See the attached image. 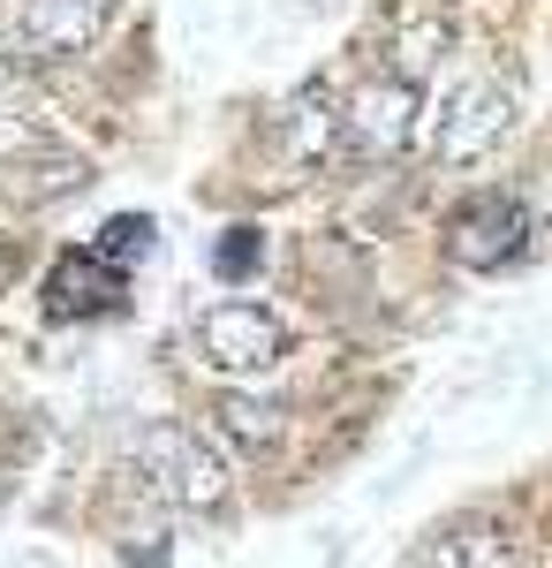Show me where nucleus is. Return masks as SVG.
I'll use <instances>...</instances> for the list:
<instances>
[{"label":"nucleus","instance_id":"1","mask_svg":"<svg viewBox=\"0 0 552 568\" xmlns=\"http://www.w3.org/2000/svg\"><path fill=\"white\" fill-rule=\"evenodd\" d=\"M129 463H136V478L144 493H160L167 508H190V516H219L227 508V463H219L213 439H197L190 425H144L136 447H129Z\"/></svg>","mask_w":552,"mask_h":568},{"label":"nucleus","instance_id":"2","mask_svg":"<svg viewBox=\"0 0 552 568\" xmlns=\"http://www.w3.org/2000/svg\"><path fill=\"white\" fill-rule=\"evenodd\" d=\"M522 251H530V205L508 197V190H477L447 220V258L469 265V273H500Z\"/></svg>","mask_w":552,"mask_h":568},{"label":"nucleus","instance_id":"3","mask_svg":"<svg viewBox=\"0 0 552 568\" xmlns=\"http://www.w3.org/2000/svg\"><path fill=\"white\" fill-rule=\"evenodd\" d=\"M417 114H425V91L417 77H371V84L348 99V114H340V136L356 144V160H401L409 144H417Z\"/></svg>","mask_w":552,"mask_h":568},{"label":"nucleus","instance_id":"4","mask_svg":"<svg viewBox=\"0 0 552 568\" xmlns=\"http://www.w3.org/2000/svg\"><path fill=\"white\" fill-rule=\"evenodd\" d=\"M508 130H514V91L508 84H462V91H447V106H439L431 152H439V168H477L484 152H500Z\"/></svg>","mask_w":552,"mask_h":568},{"label":"nucleus","instance_id":"5","mask_svg":"<svg viewBox=\"0 0 552 568\" xmlns=\"http://www.w3.org/2000/svg\"><path fill=\"white\" fill-rule=\"evenodd\" d=\"M197 356L213 364V372H273L280 356H288V334H280V318L265 304H213L197 318Z\"/></svg>","mask_w":552,"mask_h":568},{"label":"nucleus","instance_id":"6","mask_svg":"<svg viewBox=\"0 0 552 568\" xmlns=\"http://www.w3.org/2000/svg\"><path fill=\"white\" fill-rule=\"evenodd\" d=\"M99 16H106V0H23L16 39H23L31 61H69V53H84L99 39Z\"/></svg>","mask_w":552,"mask_h":568},{"label":"nucleus","instance_id":"7","mask_svg":"<svg viewBox=\"0 0 552 568\" xmlns=\"http://www.w3.org/2000/svg\"><path fill=\"white\" fill-rule=\"evenodd\" d=\"M122 304V265L106 251H69V258L45 273V311L53 318H99V311Z\"/></svg>","mask_w":552,"mask_h":568},{"label":"nucleus","instance_id":"8","mask_svg":"<svg viewBox=\"0 0 552 568\" xmlns=\"http://www.w3.org/2000/svg\"><path fill=\"white\" fill-rule=\"evenodd\" d=\"M0 190H8L16 205H53V197L91 190V160L84 152H61V144H31V152L0 160Z\"/></svg>","mask_w":552,"mask_h":568},{"label":"nucleus","instance_id":"9","mask_svg":"<svg viewBox=\"0 0 552 568\" xmlns=\"http://www.w3.org/2000/svg\"><path fill=\"white\" fill-rule=\"evenodd\" d=\"M219 433L235 439V447H251V455H273L280 433H288V402H273V394H219Z\"/></svg>","mask_w":552,"mask_h":568},{"label":"nucleus","instance_id":"10","mask_svg":"<svg viewBox=\"0 0 552 568\" xmlns=\"http://www.w3.org/2000/svg\"><path fill=\"white\" fill-rule=\"evenodd\" d=\"M288 144H296L303 168L334 160V144H340V114H334V99H326V84L296 91V106H288Z\"/></svg>","mask_w":552,"mask_h":568},{"label":"nucleus","instance_id":"11","mask_svg":"<svg viewBox=\"0 0 552 568\" xmlns=\"http://www.w3.org/2000/svg\"><path fill=\"white\" fill-rule=\"evenodd\" d=\"M257 265H265V235H257V227H227L219 251H213V273L219 281H251Z\"/></svg>","mask_w":552,"mask_h":568},{"label":"nucleus","instance_id":"12","mask_svg":"<svg viewBox=\"0 0 552 568\" xmlns=\"http://www.w3.org/2000/svg\"><path fill=\"white\" fill-rule=\"evenodd\" d=\"M91 251H106V258H114V265L144 258V251H152V220H144V213H122V220H106Z\"/></svg>","mask_w":552,"mask_h":568},{"label":"nucleus","instance_id":"13","mask_svg":"<svg viewBox=\"0 0 552 568\" xmlns=\"http://www.w3.org/2000/svg\"><path fill=\"white\" fill-rule=\"evenodd\" d=\"M439 53H447V23H417V31L401 39V77H425Z\"/></svg>","mask_w":552,"mask_h":568},{"label":"nucleus","instance_id":"14","mask_svg":"<svg viewBox=\"0 0 552 568\" xmlns=\"http://www.w3.org/2000/svg\"><path fill=\"white\" fill-rule=\"evenodd\" d=\"M31 144H45V130L31 122V114H16V106L0 99V160H16V152H31Z\"/></svg>","mask_w":552,"mask_h":568},{"label":"nucleus","instance_id":"15","mask_svg":"<svg viewBox=\"0 0 552 568\" xmlns=\"http://www.w3.org/2000/svg\"><path fill=\"white\" fill-rule=\"evenodd\" d=\"M8 281H16V243L0 235V288H8Z\"/></svg>","mask_w":552,"mask_h":568},{"label":"nucleus","instance_id":"16","mask_svg":"<svg viewBox=\"0 0 552 568\" xmlns=\"http://www.w3.org/2000/svg\"><path fill=\"white\" fill-rule=\"evenodd\" d=\"M0 91H8V53H0Z\"/></svg>","mask_w":552,"mask_h":568}]
</instances>
